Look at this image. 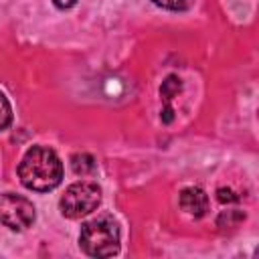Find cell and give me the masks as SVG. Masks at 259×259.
I'll return each instance as SVG.
<instances>
[{
	"mask_svg": "<svg viewBox=\"0 0 259 259\" xmlns=\"http://www.w3.org/2000/svg\"><path fill=\"white\" fill-rule=\"evenodd\" d=\"M20 182L28 190L47 192L61 184L63 180V164L55 150L47 146H32L20 160L18 166Z\"/></svg>",
	"mask_w": 259,
	"mask_h": 259,
	"instance_id": "1",
	"label": "cell"
},
{
	"mask_svg": "<svg viewBox=\"0 0 259 259\" xmlns=\"http://www.w3.org/2000/svg\"><path fill=\"white\" fill-rule=\"evenodd\" d=\"M53 2H55V6H57V8H71L77 0H53Z\"/></svg>",
	"mask_w": 259,
	"mask_h": 259,
	"instance_id": "11",
	"label": "cell"
},
{
	"mask_svg": "<svg viewBox=\"0 0 259 259\" xmlns=\"http://www.w3.org/2000/svg\"><path fill=\"white\" fill-rule=\"evenodd\" d=\"M239 196H235L229 188H219V200L221 202H233V200H237Z\"/></svg>",
	"mask_w": 259,
	"mask_h": 259,
	"instance_id": "10",
	"label": "cell"
},
{
	"mask_svg": "<svg viewBox=\"0 0 259 259\" xmlns=\"http://www.w3.org/2000/svg\"><path fill=\"white\" fill-rule=\"evenodd\" d=\"M81 249L91 257H111L119 251V227L111 214H99L81 227Z\"/></svg>",
	"mask_w": 259,
	"mask_h": 259,
	"instance_id": "2",
	"label": "cell"
},
{
	"mask_svg": "<svg viewBox=\"0 0 259 259\" xmlns=\"http://www.w3.org/2000/svg\"><path fill=\"white\" fill-rule=\"evenodd\" d=\"M152 2L166 10H188L194 4V0H152Z\"/></svg>",
	"mask_w": 259,
	"mask_h": 259,
	"instance_id": "9",
	"label": "cell"
},
{
	"mask_svg": "<svg viewBox=\"0 0 259 259\" xmlns=\"http://www.w3.org/2000/svg\"><path fill=\"white\" fill-rule=\"evenodd\" d=\"M34 204L20 194H0V223L12 231H24L34 223Z\"/></svg>",
	"mask_w": 259,
	"mask_h": 259,
	"instance_id": "4",
	"label": "cell"
},
{
	"mask_svg": "<svg viewBox=\"0 0 259 259\" xmlns=\"http://www.w3.org/2000/svg\"><path fill=\"white\" fill-rule=\"evenodd\" d=\"M180 208L194 217V219H200L206 214L208 210V196L204 194L202 188H196V186H188L180 192Z\"/></svg>",
	"mask_w": 259,
	"mask_h": 259,
	"instance_id": "5",
	"label": "cell"
},
{
	"mask_svg": "<svg viewBox=\"0 0 259 259\" xmlns=\"http://www.w3.org/2000/svg\"><path fill=\"white\" fill-rule=\"evenodd\" d=\"M101 202V188L95 182L79 180L67 186L65 194L59 200L61 212L67 219H81L89 212H93Z\"/></svg>",
	"mask_w": 259,
	"mask_h": 259,
	"instance_id": "3",
	"label": "cell"
},
{
	"mask_svg": "<svg viewBox=\"0 0 259 259\" xmlns=\"http://www.w3.org/2000/svg\"><path fill=\"white\" fill-rule=\"evenodd\" d=\"M178 91H180V79H178V77H174V75L166 77V81L162 83V89H160L162 97H164L166 101H170Z\"/></svg>",
	"mask_w": 259,
	"mask_h": 259,
	"instance_id": "7",
	"label": "cell"
},
{
	"mask_svg": "<svg viewBox=\"0 0 259 259\" xmlns=\"http://www.w3.org/2000/svg\"><path fill=\"white\" fill-rule=\"evenodd\" d=\"M12 121V107L10 101L4 97V93H0V132H4Z\"/></svg>",
	"mask_w": 259,
	"mask_h": 259,
	"instance_id": "8",
	"label": "cell"
},
{
	"mask_svg": "<svg viewBox=\"0 0 259 259\" xmlns=\"http://www.w3.org/2000/svg\"><path fill=\"white\" fill-rule=\"evenodd\" d=\"M71 166H73V170L77 172V174H89V172H93L95 170V160H93V156H89V154H75L73 158H71Z\"/></svg>",
	"mask_w": 259,
	"mask_h": 259,
	"instance_id": "6",
	"label": "cell"
}]
</instances>
